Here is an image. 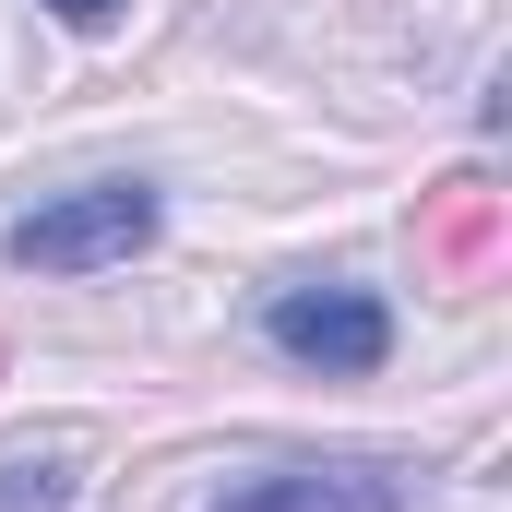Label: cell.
<instances>
[{
	"label": "cell",
	"mask_w": 512,
	"mask_h": 512,
	"mask_svg": "<svg viewBox=\"0 0 512 512\" xmlns=\"http://www.w3.org/2000/svg\"><path fill=\"white\" fill-rule=\"evenodd\" d=\"M72 501V453H0V512H60Z\"/></svg>",
	"instance_id": "obj_4"
},
{
	"label": "cell",
	"mask_w": 512,
	"mask_h": 512,
	"mask_svg": "<svg viewBox=\"0 0 512 512\" xmlns=\"http://www.w3.org/2000/svg\"><path fill=\"white\" fill-rule=\"evenodd\" d=\"M215 512H405L393 465H274L251 489H227Z\"/></svg>",
	"instance_id": "obj_3"
},
{
	"label": "cell",
	"mask_w": 512,
	"mask_h": 512,
	"mask_svg": "<svg viewBox=\"0 0 512 512\" xmlns=\"http://www.w3.org/2000/svg\"><path fill=\"white\" fill-rule=\"evenodd\" d=\"M48 12H60V24H108L120 0H48Z\"/></svg>",
	"instance_id": "obj_5"
},
{
	"label": "cell",
	"mask_w": 512,
	"mask_h": 512,
	"mask_svg": "<svg viewBox=\"0 0 512 512\" xmlns=\"http://www.w3.org/2000/svg\"><path fill=\"white\" fill-rule=\"evenodd\" d=\"M155 179H84V191H60V203H36V215H12V274H108L155 239Z\"/></svg>",
	"instance_id": "obj_1"
},
{
	"label": "cell",
	"mask_w": 512,
	"mask_h": 512,
	"mask_svg": "<svg viewBox=\"0 0 512 512\" xmlns=\"http://www.w3.org/2000/svg\"><path fill=\"white\" fill-rule=\"evenodd\" d=\"M262 334H274V358H298V370H334V382H370L393 358V310L370 286H286L274 310H262Z\"/></svg>",
	"instance_id": "obj_2"
}]
</instances>
